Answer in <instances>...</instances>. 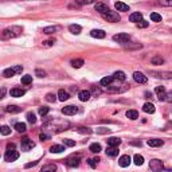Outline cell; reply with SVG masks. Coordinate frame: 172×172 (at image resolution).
Masks as SVG:
<instances>
[{
  "label": "cell",
  "instance_id": "603a6c76",
  "mask_svg": "<svg viewBox=\"0 0 172 172\" xmlns=\"http://www.w3.org/2000/svg\"><path fill=\"white\" fill-rule=\"evenodd\" d=\"M69 31L74 35H78V34H81V31H82V27H81L79 24H70V26H69Z\"/></svg>",
  "mask_w": 172,
  "mask_h": 172
},
{
  "label": "cell",
  "instance_id": "f6af8a7d",
  "mask_svg": "<svg viewBox=\"0 0 172 172\" xmlns=\"http://www.w3.org/2000/svg\"><path fill=\"white\" fill-rule=\"evenodd\" d=\"M4 136H8V134L11 133V129H10V126H7V125H4V126H2V130H0Z\"/></svg>",
  "mask_w": 172,
  "mask_h": 172
},
{
  "label": "cell",
  "instance_id": "f546056e",
  "mask_svg": "<svg viewBox=\"0 0 172 172\" xmlns=\"http://www.w3.org/2000/svg\"><path fill=\"white\" fill-rule=\"evenodd\" d=\"M6 112H8V113H20L22 112V108H19V106H16V105H8L6 108Z\"/></svg>",
  "mask_w": 172,
  "mask_h": 172
},
{
  "label": "cell",
  "instance_id": "52a82bcc",
  "mask_svg": "<svg viewBox=\"0 0 172 172\" xmlns=\"http://www.w3.org/2000/svg\"><path fill=\"white\" fill-rule=\"evenodd\" d=\"M113 40H114V42H117V43L125 44V43H128L130 40V36H129V34H116L113 36Z\"/></svg>",
  "mask_w": 172,
  "mask_h": 172
},
{
  "label": "cell",
  "instance_id": "f1b7e54d",
  "mask_svg": "<svg viewBox=\"0 0 172 172\" xmlns=\"http://www.w3.org/2000/svg\"><path fill=\"white\" fill-rule=\"evenodd\" d=\"M89 149H90V152H93V153H100L102 148H101V144H98V143H93V144H90Z\"/></svg>",
  "mask_w": 172,
  "mask_h": 172
},
{
  "label": "cell",
  "instance_id": "f35d334b",
  "mask_svg": "<svg viewBox=\"0 0 172 172\" xmlns=\"http://www.w3.org/2000/svg\"><path fill=\"white\" fill-rule=\"evenodd\" d=\"M77 132L82 133V134H90V133H92V129L86 128V126H78V128H77Z\"/></svg>",
  "mask_w": 172,
  "mask_h": 172
},
{
  "label": "cell",
  "instance_id": "ab89813d",
  "mask_svg": "<svg viewBox=\"0 0 172 172\" xmlns=\"http://www.w3.org/2000/svg\"><path fill=\"white\" fill-rule=\"evenodd\" d=\"M27 121L30 122V124H35V122H36V116H35V113L28 112V113H27Z\"/></svg>",
  "mask_w": 172,
  "mask_h": 172
},
{
  "label": "cell",
  "instance_id": "ee69618b",
  "mask_svg": "<svg viewBox=\"0 0 172 172\" xmlns=\"http://www.w3.org/2000/svg\"><path fill=\"white\" fill-rule=\"evenodd\" d=\"M98 161H100V159H98V157H96V159H89V160H88V164H89L90 167H93V168H94V167L97 165V163H98Z\"/></svg>",
  "mask_w": 172,
  "mask_h": 172
},
{
  "label": "cell",
  "instance_id": "1f68e13d",
  "mask_svg": "<svg viewBox=\"0 0 172 172\" xmlns=\"http://www.w3.org/2000/svg\"><path fill=\"white\" fill-rule=\"evenodd\" d=\"M151 63L152 65H163L164 63V58L160 55H155L152 59H151Z\"/></svg>",
  "mask_w": 172,
  "mask_h": 172
},
{
  "label": "cell",
  "instance_id": "e575fe53",
  "mask_svg": "<svg viewBox=\"0 0 172 172\" xmlns=\"http://www.w3.org/2000/svg\"><path fill=\"white\" fill-rule=\"evenodd\" d=\"M57 171V165L55 164H47L44 165L42 170H40V172H55Z\"/></svg>",
  "mask_w": 172,
  "mask_h": 172
},
{
  "label": "cell",
  "instance_id": "484cf974",
  "mask_svg": "<svg viewBox=\"0 0 172 172\" xmlns=\"http://www.w3.org/2000/svg\"><path fill=\"white\" fill-rule=\"evenodd\" d=\"M69 98H70V96H69V93H67V92H65L63 89H61L59 92H58V100H59V101L65 102V101H67Z\"/></svg>",
  "mask_w": 172,
  "mask_h": 172
},
{
  "label": "cell",
  "instance_id": "5b68a950",
  "mask_svg": "<svg viewBox=\"0 0 172 172\" xmlns=\"http://www.w3.org/2000/svg\"><path fill=\"white\" fill-rule=\"evenodd\" d=\"M23 71V66H14V67H8L3 71V75L6 78H10V77H14L15 74H19V73Z\"/></svg>",
  "mask_w": 172,
  "mask_h": 172
},
{
  "label": "cell",
  "instance_id": "9f6ffc18",
  "mask_svg": "<svg viewBox=\"0 0 172 172\" xmlns=\"http://www.w3.org/2000/svg\"><path fill=\"white\" fill-rule=\"evenodd\" d=\"M6 88H0V100H3L4 96H6Z\"/></svg>",
  "mask_w": 172,
  "mask_h": 172
},
{
  "label": "cell",
  "instance_id": "b9f144b4",
  "mask_svg": "<svg viewBox=\"0 0 172 172\" xmlns=\"http://www.w3.org/2000/svg\"><path fill=\"white\" fill-rule=\"evenodd\" d=\"M32 82V77L31 75H23L22 77V84L23 85H30Z\"/></svg>",
  "mask_w": 172,
  "mask_h": 172
},
{
  "label": "cell",
  "instance_id": "7c38bea8",
  "mask_svg": "<svg viewBox=\"0 0 172 172\" xmlns=\"http://www.w3.org/2000/svg\"><path fill=\"white\" fill-rule=\"evenodd\" d=\"M155 93L157 94V98H159V101H165V88L164 86H157L156 89H155Z\"/></svg>",
  "mask_w": 172,
  "mask_h": 172
},
{
  "label": "cell",
  "instance_id": "8fae6325",
  "mask_svg": "<svg viewBox=\"0 0 172 172\" xmlns=\"http://www.w3.org/2000/svg\"><path fill=\"white\" fill-rule=\"evenodd\" d=\"M79 163H81V156H79V155H78V156H71V157H69L66 160V164L69 167H78Z\"/></svg>",
  "mask_w": 172,
  "mask_h": 172
},
{
  "label": "cell",
  "instance_id": "60d3db41",
  "mask_svg": "<svg viewBox=\"0 0 172 172\" xmlns=\"http://www.w3.org/2000/svg\"><path fill=\"white\" fill-rule=\"evenodd\" d=\"M151 20H152V22H156V23L161 22V15H159L157 12H152V14H151Z\"/></svg>",
  "mask_w": 172,
  "mask_h": 172
},
{
  "label": "cell",
  "instance_id": "7402d4cb",
  "mask_svg": "<svg viewBox=\"0 0 172 172\" xmlns=\"http://www.w3.org/2000/svg\"><path fill=\"white\" fill-rule=\"evenodd\" d=\"M58 30H61L59 26H48V27H44L43 28V34L50 35V34H54V32H57Z\"/></svg>",
  "mask_w": 172,
  "mask_h": 172
},
{
  "label": "cell",
  "instance_id": "11a10c76",
  "mask_svg": "<svg viewBox=\"0 0 172 172\" xmlns=\"http://www.w3.org/2000/svg\"><path fill=\"white\" fill-rule=\"evenodd\" d=\"M109 130H110V129H106V128H98V129H97V133L104 134V133H109Z\"/></svg>",
  "mask_w": 172,
  "mask_h": 172
},
{
  "label": "cell",
  "instance_id": "9a60e30c",
  "mask_svg": "<svg viewBox=\"0 0 172 172\" xmlns=\"http://www.w3.org/2000/svg\"><path fill=\"white\" fill-rule=\"evenodd\" d=\"M90 97H92V93H90V90H81V92L78 93V98H79V101H82V102L89 101Z\"/></svg>",
  "mask_w": 172,
  "mask_h": 172
},
{
  "label": "cell",
  "instance_id": "7a4b0ae2",
  "mask_svg": "<svg viewBox=\"0 0 172 172\" xmlns=\"http://www.w3.org/2000/svg\"><path fill=\"white\" fill-rule=\"evenodd\" d=\"M23 32V28L19 26H12L8 27L6 30L2 31V39H11V38H16Z\"/></svg>",
  "mask_w": 172,
  "mask_h": 172
},
{
  "label": "cell",
  "instance_id": "ac0fdd59",
  "mask_svg": "<svg viewBox=\"0 0 172 172\" xmlns=\"http://www.w3.org/2000/svg\"><path fill=\"white\" fill-rule=\"evenodd\" d=\"M129 20L133 23H140L143 20V14H140V12H133V14L129 15Z\"/></svg>",
  "mask_w": 172,
  "mask_h": 172
},
{
  "label": "cell",
  "instance_id": "f907efd6",
  "mask_svg": "<svg viewBox=\"0 0 172 172\" xmlns=\"http://www.w3.org/2000/svg\"><path fill=\"white\" fill-rule=\"evenodd\" d=\"M35 74H36V75H38V77H39V78H42V77H46V71L40 70V69H36Z\"/></svg>",
  "mask_w": 172,
  "mask_h": 172
},
{
  "label": "cell",
  "instance_id": "d6a6232c",
  "mask_svg": "<svg viewBox=\"0 0 172 172\" xmlns=\"http://www.w3.org/2000/svg\"><path fill=\"white\" fill-rule=\"evenodd\" d=\"M113 77L110 75V77H104V78H102L101 81H100V84L102 85V86H110V84L113 82Z\"/></svg>",
  "mask_w": 172,
  "mask_h": 172
},
{
  "label": "cell",
  "instance_id": "d4e9b609",
  "mask_svg": "<svg viewBox=\"0 0 172 172\" xmlns=\"http://www.w3.org/2000/svg\"><path fill=\"white\" fill-rule=\"evenodd\" d=\"M112 77H113V79L120 81V82H124L125 78H126V75H125V73H124V71H116Z\"/></svg>",
  "mask_w": 172,
  "mask_h": 172
},
{
  "label": "cell",
  "instance_id": "cb8c5ba5",
  "mask_svg": "<svg viewBox=\"0 0 172 172\" xmlns=\"http://www.w3.org/2000/svg\"><path fill=\"white\" fill-rule=\"evenodd\" d=\"M10 93H11L12 97H22V96H24V94H26V90H24V89H19V88H15V89H12Z\"/></svg>",
  "mask_w": 172,
  "mask_h": 172
},
{
  "label": "cell",
  "instance_id": "ba28073f",
  "mask_svg": "<svg viewBox=\"0 0 172 172\" xmlns=\"http://www.w3.org/2000/svg\"><path fill=\"white\" fill-rule=\"evenodd\" d=\"M151 75L156 77V78H163V79H171L172 73L171 71H149Z\"/></svg>",
  "mask_w": 172,
  "mask_h": 172
},
{
  "label": "cell",
  "instance_id": "6f0895ef",
  "mask_svg": "<svg viewBox=\"0 0 172 172\" xmlns=\"http://www.w3.org/2000/svg\"><path fill=\"white\" fill-rule=\"evenodd\" d=\"M38 164V161H32V163H28V164H26V168H30V167H34Z\"/></svg>",
  "mask_w": 172,
  "mask_h": 172
},
{
  "label": "cell",
  "instance_id": "680465c9",
  "mask_svg": "<svg viewBox=\"0 0 172 172\" xmlns=\"http://www.w3.org/2000/svg\"><path fill=\"white\" fill-rule=\"evenodd\" d=\"M0 130H2V126H0Z\"/></svg>",
  "mask_w": 172,
  "mask_h": 172
},
{
  "label": "cell",
  "instance_id": "f5cc1de1",
  "mask_svg": "<svg viewBox=\"0 0 172 172\" xmlns=\"http://www.w3.org/2000/svg\"><path fill=\"white\" fill-rule=\"evenodd\" d=\"M54 44V39H50V40H44L43 42V46H46V47H50Z\"/></svg>",
  "mask_w": 172,
  "mask_h": 172
},
{
  "label": "cell",
  "instance_id": "3957f363",
  "mask_svg": "<svg viewBox=\"0 0 172 172\" xmlns=\"http://www.w3.org/2000/svg\"><path fill=\"white\" fill-rule=\"evenodd\" d=\"M4 159H6V161H15L16 159H19V152L15 151V144H8L7 153L4 156Z\"/></svg>",
  "mask_w": 172,
  "mask_h": 172
},
{
  "label": "cell",
  "instance_id": "bcb514c9",
  "mask_svg": "<svg viewBox=\"0 0 172 172\" xmlns=\"http://www.w3.org/2000/svg\"><path fill=\"white\" fill-rule=\"evenodd\" d=\"M90 93H93L94 94V96H100V94L102 93V90L100 89V88H97V86H93V88H92V92H90Z\"/></svg>",
  "mask_w": 172,
  "mask_h": 172
},
{
  "label": "cell",
  "instance_id": "4dcf8cb0",
  "mask_svg": "<svg viewBox=\"0 0 172 172\" xmlns=\"http://www.w3.org/2000/svg\"><path fill=\"white\" fill-rule=\"evenodd\" d=\"M133 163H134L136 165L140 167V165L144 164V157H143L141 155H138V153H137V155H134V156H133Z\"/></svg>",
  "mask_w": 172,
  "mask_h": 172
},
{
  "label": "cell",
  "instance_id": "44dd1931",
  "mask_svg": "<svg viewBox=\"0 0 172 172\" xmlns=\"http://www.w3.org/2000/svg\"><path fill=\"white\" fill-rule=\"evenodd\" d=\"M106 141H108V147H114V148H117L121 144V140L118 137H109Z\"/></svg>",
  "mask_w": 172,
  "mask_h": 172
},
{
  "label": "cell",
  "instance_id": "277c9868",
  "mask_svg": "<svg viewBox=\"0 0 172 172\" xmlns=\"http://www.w3.org/2000/svg\"><path fill=\"white\" fill-rule=\"evenodd\" d=\"M149 170L153 172H161L164 170V164H163V161L159 160V159H152V160L149 161Z\"/></svg>",
  "mask_w": 172,
  "mask_h": 172
},
{
  "label": "cell",
  "instance_id": "30bf717a",
  "mask_svg": "<svg viewBox=\"0 0 172 172\" xmlns=\"http://www.w3.org/2000/svg\"><path fill=\"white\" fill-rule=\"evenodd\" d=\"M130 161H132V159H130L129 155H122V156L118 159V165L122 167V168H126V167H129Z\"/></svg>",
  "mask_w": 172,
  "mask_h": 172
},
{
  "label": "cell",
  "instance_id": "2e32d148",
  "mask_svg": "<svg viewBox=\"0 0 172 172\" xmlns=\"http://www.w3.org/2000/svg\"><path fill=\"white\" fill-rule=\"evenodd\" d=\"M96 11H98L101 15H105L106 12L110 11V10H109V7L106 6L105 3H97V4H96Z\"/></svg>",
  "mask_w": 172,
  "mask_h": 172
},
{
  "label": "cell",
  "instance_id": "9c48e42d",
  "mask_svg": "<svg viewBox=\"0 0 172 172\" xmlns=\"http://www.w3.org/2000/svg\"><path fill=\"white\" fill-rule=\"evenodd\" d=\"M77 112H78V108L74 106V105H67L62 109V113L65 114V116H74Z\"/></svg>",
  "mask_w": 172,
  "mask_h": 172
},
{
  "label": "cell",
  "instance_id": "681fc988",
  "mask_svg": "<svg viewBox=\"0 0 172 172\" xmlns=\"http://www.w3.org/2000/svg\"><path fill=\"white\" fill-rule=\"evenodd\" d=\"M55 96L52 93H48V94H46V101H48V102H55Z\"/></svg>",
  "mask_w": 172,
  "mask_h": 172
},
{
  "label": "cell",
  "instance_id": "74e56055",
  "mask_svg": "<svg viewBox=\"0 0 172 172\" xmlns=\"http://www.w3.org/2000/svg\"><path fill=\"white\" fill-rule=\"evenodd\" d=\"M84 59H73L71 61V66L73 67H75V69H81L84 66Z\"/></svg>",
  "mask_w": 172,
  "mask_h": 172
},
{
  "label": "cell",
  "instance_id": "7dc6e473",
  "mask_svg": "<svg viewBox=\"0 0 172 172\" xmlns=\"http://www.w3.org/2000/svg\"><path fill=\"white\" fill-rule=\"evenodd\" d=\"M63 144L66 147H74L75 145V141L74 140H70V138H65L63 140Z\"/></svg>",
  "mask_w": 172,
  "mask_h": 172
},
{
  "label": "cell",
  "instance_id": "836d02e7",
  "mask_svg": "<svg viewBox=\"0 0 172 172\" xmlns=\"http://www.w3.org/2000/svg\"><path fill=\"white\" fill-rule=\"evenodd\" d=\"M65 151V147L63 145H52L50 148V152L51 153H61Z\"/></svg>",
  "mask_w": 172,
  "mask_h": 172
},
{
  "label": "cell",
  "instance_id": "4fadbf2b",
  "mask_svg": "<svg viewBox=\"0 0 172 172\" xmlns=\"http://www.w3.org/2000/svg\"><path fill=\"white\" fill-rule=\"evenodd\" d=\"M35 147V143L32 141V140H28V138H23V141H22V149L23 151H30L32 149Z\"/></svg>",
  "mask_w": 172,
  "mask_h": 172
},
{
  "label": "cell",
  "instance_id": "5bb4252c",
  "mask_svg": "<svg viewBox=\"0 0 172 172\" xmlns=\"http://www.w3.org/2000/svg\"><path fill=\"white\" fill-rule=\"evenodd\" d=\"M133 79L136 81L137 84H147V77L140 71H134L133 73Z\"/></svg>",
  "mask_w": 172,
  "mask_h": 172
},
{
  "label": "cell",
  "instance_id": "c3c4849f",
  "mask_svg": "<svg viewBox=\"0 0 172 172\" xmlns=\"http://www.w3.org/2000/svg\"><path fill=\"white\" fill-rule=\"evenodd\" d=\"M50 137H51V136H50L48 133H46V132H42V133L39 134V138H40L42 141H46V140H48Z\"/></svg>",
  "mask_w": 172,
  "mask_h": 172
},
{
  "label": "cell",
  "instance_id": "6da1fadb",
  "mask_svg": "<svg viewBox=\"0 0 172 172\" xmlns=\"http://www.w3.org/2000/svg\"><path fill=\"white\" fill-rule=\"evenodd\" d=\"M70 124L69 121H61V120H55L52 118L46 124H43V130H47V132H55V133H59L62 130H66Z\"/></svg>",
  "mask_w": 172,
  "mask_h": 172
},
{
  "label": "cell",
  "instance_id": "d590c367",
  "mask_svg": "<svg viewBox=\"0 0 172 172\" xmlns=\"http://www.w3.org/2000/svg\"><path fill=\"white\" fill-rule=\"evenodd\" d=\"M125 114H126V117H128V118H130V120H137V118H138L137 110H128Z\"/></svg>",
  "mask_w": 172,
  "mask_h": 172
},
{
  "label": "cell",
  "instance_id": "7bdbcfd3",
  "mask_svg": "<svg viewBox=\"0 0 172 172\" xmlns=\"http://www.w3.org/2000/svg\"><path fill=\"white\" fill-rule=\"evenodd\" d=\"M50 112V108H47V106H42V108H39V114L40 116H46V114Z\"/></svg>",
  "mask_w": 172,
  "mask_h": 172
},
{
  "label": "cell",
  "instance_id": "d6986e66",
  "mask_svg": "<svg viewBox=\"0 0 172 172\" xmlns=\"http://www.w3.org/2000/svg\"><path fill=\"white\" fill-rule=\"evenodd\" d=\"M114 7H116V10L121 11V12H128L129 11V6L125 4V3H122V2H116L114 3Z\"/></svg>",
  "mask_w": 172,
  "mask_h": 172
},
{
  "label": "cell",
  "instance_id": "8992f818",
  "mask_svg": "<svg viewBox=\"0 0 172 172\" xmlns=\"http://www.w3.org/2000/svg\"><path fill=\"white\" fill-rule=\"evenodd\" d=\"M102 16H104V19H106L110 23H117V22H120V20H121L118 12H116V11H108L105 15H102Z\"/></svg>",
  "mask_w": 172,
  "mask_h": 172
},
{
  "label": "cell",
  "instance_id": "83f0119b",
  "mask_svg": "<svg viewBox=\"0 0 172 172\" xmlns=\"http://www.w3.org/2000/svg\"><path fill=\"white\" fill-rule=\"evenodd\" d=\"M105 152H106V155H108V156H110V157H116L117 155H118V149L114 148V147H108Z\"/></svg>",
  "mask_w": 172,
  "mask_h": 172
},
{
  "label": "cell",
  "instance_id": "e0dca14e",
  "mask_svg": "<svg viewBox=\"0 0 172 172\" xmlns=\"http://www.w3.org/2000/svg\"><path fill=\"white\" fill-rule=\"evenodd\" d=\"M143 110H144L145 113H148V114H153L155 110H156V108H155V105L151 104V102H145V104L143 105Z\"/></svg>",
  "mask_w": 172,
  "mask_h": 172
},
{
  "label": "cell",
  "instance_id": "db71d44e",
  "mask_svg": "<svg viewBox=\"0 0 172 172\" xmlns=\"http://www.w3.org/2000/svg\"><path fill=\"white\" fill-rule=\"evenodd\" d=\"M165 101L170 102V104H172V92H168L165 94Z\"/></svg>",
  "mask_w": 172,
  "mask_h": 172
},
{
  "label": "cell",
  "instance_id": "8d00e7d4",
  "mask_svg": "<svg viewBox=\"0 0 172 172\" xmlns=\"http://www.w3.org/2000/svg\"><path fill=\"white\" fill-rule=\"evenodd\" d=\"M15 129L18 130L19 133H24L26 132V129H27V126L24 122H18V124H15Z\"/></svg>",
  "mask_w": 172,
  "mask_h": 172
},
{
  "label": "cell",
  "instance_id": "ffe728a7",
  "mask_svg": "<svg viewBox=\"0 0 172 172\" xmlns=\"http://www.w3.org/2000/svg\"><path fill=\"white\" fill-rule=\"evenodd\" d=\"M90 35H92L93 38H97V39H104L106 34H105L104 30H92L90 31Z\"/></svg>",
  "mask_w": 172,
  "mask_h": 172
},
{
  "label": "cell",
  "instance_id": "816d5d0a",
  "mask_svg": "<svg viewBox=\"0 0 172 172\" xmlns=\"http://www.w3.org/2000/svg\"><path fill=\"white\" fill-rule=\"evenodd\" d=\"M147 26H148V22H145V20H141L140 23H137V27L138 28H145Z\"/></svg>",
  "mask_w": 172,
  "mask_h": 172
},
{
  "label": "cell",
  "instance_id": "4316f807",
  "mask_svg": "<svg viewBox=\"0 0 172 172\" xmlns=\"http://www.w3.org/2000/svg\"><path fill=\"white\" fill-rule=\"evenodd\" d=\"M147 144L149 147H161L164 143H163V140H159V138H151V140L147 141Z\"/></svg>",
  "mask_w": 172,
  "mask_h": 172
}]
</instances>
